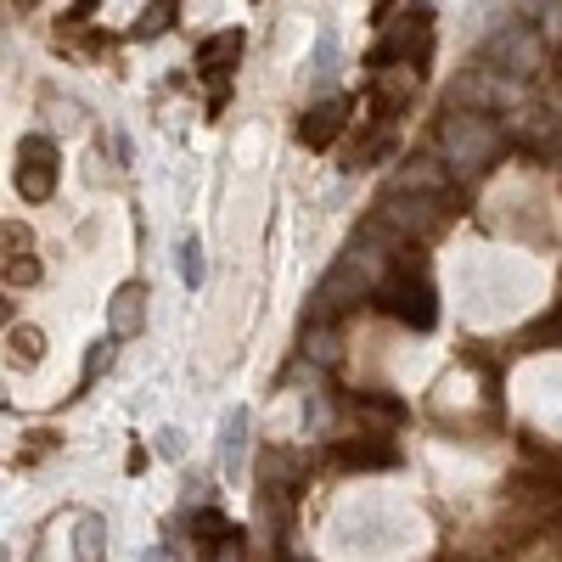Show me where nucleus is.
I'll list each match as a JSON object with an SVG mask.
<instances>
[{"label": "nucleus", "mask_w": 562, "mask_h": 562, "mask_svg": "<svg viewBox=\"0 0 562 562\" xmlns=\"http://www.w3.org/2000/svg\"><path fill=\"white\" fill-rule=\"evenodd\" d=\"M338 461H344V467H394L400 450L383 445V439H378V445H366V439H360V445H338Z\"/></svg>", "instance_id": "18"}, {"label": "nucleus", "mask_w": 562, "mask_h": 562, "mask_svg": "<svg viewBox=\"0 0 562 562\" xmlns=\"http://www.w3.org/2000/svg\"><path fill=\"white\" fill-rule=\"evenodd\" d=\"M175 265H180V281H186V288H203L209 265H203V243H198V237H186V243L175 248Z\"/></svg>", "instance_id": "20"}, {"label": "nucleus", "mask_w": 562, "mask_h": 562, "mask_svg": "<svg viewBox=\"0 0 562 562\" xmlns=\"http://www.w3.org/2000/svg\"><path fill=\"white\" fill-rule=\"evenodd\" d=\"M378 288H383V265H366L360 254H344L338 270L321 281L315 315H338V310H349V304H360V299H378Z\"/></svg>", "instance_id": "3"}, {"label": "nucleus", "mask_w": 562, "mask_h": 562, "mask_svg": "<svg viewBox=\"0 0 562 562\" xmlns=\"http://www.w3.org/2000/svg\"><path fill=\"white\" fill-rule=\"evenodd\" d=\"M243 52H248V34H243V29H220V34H209V40L198 45V74L214 79V85H225L231 74H237Z\"/></svg>", "instance_id": "9"}, {"label": "nucleus", "mask_w": 562, "mask_h": 562, "mask_svg": "<svg viewBox=\"0 0 562 562\" xmlns=\"http://www.w3.org/2000/svg\"><path fill=\"white\" fill-rule=\"evenodd\" d=\"M147 288L140 281H124V288H113L108 299V326H113V338H135L140 326H147Z\"/></svg>", "instance_id": "12"}, {"label": "nucleus", "mask_w": 562, "mask_h": 562, "mask_svg": "<svg viewBox=\"0 0 562 562\" xmlns=\"http://www.w3.org/2000/svg\"><path fill=\"white\" fill-rule=\"evenodd\" d=\"M57 169H63V153H57L52 135H23L18 140V198L23 203L57 198Z\"/></svg>", "instance_id": "4"}, {"label": "nucleus", "mask_w": 562, "mask_h": 562, "mask_svg": "<svg viewBox=\"0 0 562 562\" xmlns=\"http://www.w3.org/2000/svg\"><path fill=\"white\" fill-rule=\"evenodd\" d=\"M209 562H248V546H243V535L231 529V535L209 540Z\"/></svg>", "instance_id": "22"}, {"label": "nucleus", "mask_w": 562, "mask_h": 562, "mask_svg": "<svg viewBox=\"0 0 562 562\" xmlns=\"http://www.w3.org/2000/svg\"><path fill=\"white\" fill-rule=\"evenodd\" d=\"M248 456V411H231L220 422V461H225V473H237Z\"/></svg>", "instance_id": "15"}, {"label": "nucleus", "mask_w": 562, "mask_h": 562, "mask_svg": "<svg viewBox=\"0 0 562 562\" xmlns=\"http://www.w3.org/2000/svg\"><path fill=\"white\" fill-rule=\"evenodd\" d=\"M74 7H79V12H90V7H97V0H74Z\"/></svg>", "instance_id": "25"}, {"label": "nucleus", "mask_w": 562, "mask_h": 562, "mask_svg": "<svg viewBox=\"0 0 562 562\" xmlns=\"http://www.w3.org/2000/svg\"><path fill=\"white\" fill-rule=\"evenodd\" d=\"M428 52H434V18H428V12H405L400 23L383 29L378 45H371V63H378V68L416 63V68H422V57H428Z\"/></svg>", "instance_id": "6"}, {"label": "nucleus", "mask_w": 562, "mask_h": 562, "mask_svg": "<svg viewBox=\"0 0 562 562\" xmlns=\"http://www.w3.org/2000/svg\"><path fill=\"white\" fill-rule=\"evenodd\" d=\"M40 281V259L34 254H7V288H34Z\"/></svg>", "instance_id": "21"}, {"label": "nucleus", "mask_w": 562, "mask_h": 562, "mask_svg": "<svg viewBox=\"0 0 562 562\" xmlns=\"http://www.w3.org/2000/svg\"><path fill=\"white\" fill-rule=\"evenodd\" d=\"M23 7H29V0H23Z\"/></svg>", "instance_id": "27"}, {"label": "nucleus", "mask_w": 562, "mask_h": 562, "mask_svg": "<svg viewBox=\"0 0 562 562\" xmlns=\"http://www.w3.org/2000/svg\"><path fill=\"white\" fill-rule=\"evenodd\" d=\"M7 349L18 355V366H40V355H45V333H40V326H12V333H7Z\"/></svg>", "instance_id": "19"}, {"label": "nucleus", "mask_w": 562, "mask_h": 562, "mask_svg": "<svg viewBox=\"0 0 562 562\" xmlns=\"http://www.w3.org/2000/svg\"><path fill=\"white\" fill-rule=\"evenodd\" d=\"M416 63H394V68H378V79H371V108L378 113H400L405 102H416Z\"/></svg>", "instance_id": "11"}, {"label": "nucleus", "mask_w": 562, "mask_h": 562, "mask_svg": "<svg viewBox=\"0 0 562 562\" xmlns=\"http://www.w3.org/2000/svg\"><path fill=\"white\" fill-rule=\"evenodd\" d=\"M557 74H562V52H557Z\"/></svg>", "instance_id": "26"}, {"label": "nucleus", "mask_w": 562, "mask_h": 562, "mask_svg": "<svg viewBox=\"0 0 562 562\" xmlns=\"http://www.w3.org/2000/svg\"><path fill=\"white\" fill-rule=\"evenodd\" d=\"M344 124H349V97H326V102H315V108L304 113L299 140H304L310 153H326V147L344 135Z\"/></svg>", "instance_id": "10"}, {"label": "nucleus", "mask_w": 562, "mask_h": 562, "mask_svg": "<svg viewBox=\"0 0 562 562\" xmlns=\"http://www.w3.org/2000/svg\"><path fill=\"white\" fill-rule=\"evenodd\" d=\"M175 18H180V0H147V7H140V18L130 23V40H164L169 29H175Z\"/></svg>", "instance_id": "13"}, {"label": "nucleus", "mask_w": 562, "mask_h": 562, "mask_svg": "<svg viewBox=\"0 0 562 562\" xmlns=\"http://www.w3.org/2000/svg\"><path fill=\"white\" fill-rule=\"evenodd\" d=\"M490 57H495L512 79H535V74H540V63H546V45H540V34H535V29H506V34L490 45Z\"/></svg>", "instance_id": "8"}, {"label": "nucleus", "mask_w": 562, "mask_h": 562, "mask_svg": "<svg viewBox=\"0 0 562 562\" xmlns=\"http://www.w3.org/2000/svg\"><path fill=\"white\" fill-rule=\"evenodd\" d=\"M501 153H506V130H501L495 113L450 108L439 119V158H445L450 175H484Z\"/></svg>", "instance_id": "1"}, {"label": "nucleus", "mask_w": 562, "mask_h": 562, "mask_svg": "<svg viewBox=\"0 0 562 562\" xmlns=\"http://www.w3.org/2000/svg\"><path fill=\"white\" fill-rule=\"evenodd\" d=\"M378 310H389L400 326H411V333H434L439 293H434V281L422 276L416 265H394L383 276V288H378Z\"/></svg>", "instance_id": "2"}, {"label": "nucleus", "mask_w": 562, "mask_h": 562, "mask_svg": "<svg viewBox=\"0 0 562 562\" xmlns=\"http://www.w3.org/2000/svg\"><path fill=\"white\" fill-rule=\"evenodd\" d=\"M439 198H422V192H405V186H389L383 203H378V225L389 237H428L439 231Z\"/></svg>", "instance_id": "5"}, {"label": "nucleus", "mask_w": 562, "mask_h": 562, "mask_svg": "<svg viewBox=\"0 0 562 562\" xmlns=\"http://www.w3.org/2000/svg\"><path fill=\"white\" fill-rule=\"evenodd\" d=\"M108 557V524L97 512H79L74 518V562H102Z\"/></svg>", "instance_id": "14"}, {"label": "nucleus", "mask_w": 562, "mask_h": 562, "mask_svg": "<svg viewBox=\"0 0 562 562\" xmlns=\"http://www.w3.org/2000/svg\"><path fill=\"white\" fill-rule=\"evenodd\" d=\"M158 450H164L169 461H180V450H186V445H180V434H175V428H164V434H158Z\"/></svg>", "instance_id": "24"}, {"label": "nucleus", "mask_w": 562, "mask_h": 562, "mask_svg": "<svg viewBox=\"0 0 562 562\" xmlns=\"http://www.w3.org/2000/svg\"><path fill=\"white\" fill-rule=\"evenodd\" d=\"M394 186H405V192H422V198H439V203H445V186H450V180H445L439 164H422V158H416V164H405V175H400Z\"/></svg>", "instance_id": "16"}, {"label": "nucleus", "mask_w": 562, "mask_h": 562, "mask_svg": "<svg viewBox=\"0 0 562 562\" xmlns=\"http://www.w3.org/2000/svg\"><path fill=\"white\" fill-rule=\"evenodd\" d=\"M389 140H394V130H389V124H378L371 135H360L355 147L344 153V169H366V164H378V158L389 153Z\"/></svg>", "instance_id": "17"}, {"label": "nucleus", "mask_w": 562, "mask_h": 562, "mask_svg": "<svg viewBox=\"0 0 562 562\" xmlns=\"http://www.w3.org/2000/svg\"><path fill=\"white\" fill-rule=\"evenodd\" d=\"M310 355H315V360H333V355H338V349H333V333H326V338L310 333Z\"/></svg>", "instance_id": "23"}, {"label": "nucleus", "mask_w": 562, "mask_h": 562, "mask_svg": "<svg viewBox=\"0 0 562 562\" xmlns=\"http://www.w3.org/2000/svg\"><path fill=\"white\" fill-rule=\"evenodd\" d=\"M512 102H518L512 74H461V85H456V108H467V113H501Z\"/></svg>", "instance_id": "7"}]
</instances>
